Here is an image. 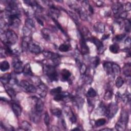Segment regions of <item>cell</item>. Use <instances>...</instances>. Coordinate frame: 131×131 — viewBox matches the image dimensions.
Listing matches in <instances>:
<instances>
[{"label": "cell", "mask_w": 131, "mask_h": 131, "mask_svg": "<svg viewBox=\"0 0 131 131\" xmlns=\"http://www.w3.org/2000/svg\"><path fill=\"white\" fill-rule=\"evenodd\" d=\"M42 33L44 38L47 41L50 40V34L49 30L46 28H44L42 30Z\"/></svg>", "instance_id": "cell-32"}, {"label": "cell", "mask_w": 131, "mask_h": 131, "mask_svg": "<svg viewBox=\"0 0 131 131\" xmlns=\"http://www.w3.org/2000/svg\"><path fill=\"white\" fill-rule=\"evenodd\" d=\"M70 46L66 44H61L59 48L58 49L61 52H67L69 50H70Z\"/></svg>", "instance_id": "cell-31"}, {"label": "cell", "mask_w": 131, "mask_h": 131, "mask_svg": "<svg viewBox=\"0 0 131 131\" xmlns=\"http://www.w3.org/2000/svg\"><path fill=\"white\" fill-rule=\"evenodd\" d=\"M25 26L27 27L28 28L30 29V30H32V29L35 28V23L32 19L28 18L26 20Z\"/></svg>", "instance_id": "cell-23"}, {"label": "cell", "mask_w": 131, "mask_h": 131, "mask_svg": "<svg viewBox=\"0 0 131 131\" xmlns=\"http://www.w3.org/2000/svg\"><path fill=\"white\" fill-rule=\"evenodd\" d=\"M73 130H80V129L79 128H73V129H72Z\"/></svg>", "instance_id": "cell-59"}, {"label": "cell", "mask_w": 131, "mask_h": 131, "mask_svg": "<svg viewBox=\"0 0 131 131\" xmlns=\"http://www.w3.org/2000/svg\"><path fill=\"white\" fill-rule=\"evenodd\" d=\"M67 114L69 115V119L70 121L73 123H75L77 121V118L72 111L71 110H69L68 111V113Z\"/></svg>", "instance_id": "cell-37"}, {"label": "cell", "mask_w": 131, "mask_h": 131, "mask_svg": "<svg viewBox=\"0 0 131 131\" xmlns=\"http://www.w3.org/2000/svg\"><path fill=\"white\" fill-rule=\"evenodd\" d=\"M113 96L112 92L110 90H107L104 95V99L106 100H109L112 99Z\"/></svg>", "instance_id": "cell-40"}, {"label": "cell", "mask_w": 131, "mask_h": 131, "mask_svg": "<svg viewBox=\"0 0 131 131\" xmlns=\"http://www.w3.org/2000/svg\"><path fill=\"white\" fill-rule=\"evenodd\" d=\"M127 124V122L121 119H119L116 123L115 125V128L117 130L124 131L126 128Z\"/></svg>", "instance_id": "cell-14"}, {"label": "cell", "mask_w": 131, "mask_h": 131, "mask_svg": "<svg viewBox=\"0 0 131 131\" xmlns=\"http://www.w3.org/2000/svg\"><path fill=\"white\" fill-rule=\"evenodd\" d=\"M87 95L89 97L93 98V97H95L96 96L97 93H96V92L95 91V90L93 88H90L87 92Z\"/></svg>", "instance_id": "cell-35"}, {"label": "cell", "mask_w": 131, "mask_h": 131, "mask_svg": "<svg viewBox=\"0 0 131 131\" xmlns=\"http://www.w3.org/2000/svg\"><path fill=\"white\" fill-rule=\"evenodd\" d=\"M19 16L20 15H11L6 16L8 19V24L14 27L18 28L21 23Z\"/></svg>", "instance_id": "cell-3"}, {"label": "cell", "mask_w": 131, "mask_h": 131, "mask_svg": "<svg viewBox=\"0 0 131 131\" xmlns=\"http://www.w3.org/2000/svg\"><path fill=\"white\" fill-rule=\"evenodd\" d=\"M93 28L97 33H102L105 31V25L101 22H96L93 26Z\"/></svg>", "instance_id": "cell-11"}, {"label": "cell", "mask_w": 131, "mask_h": 131, "mask_svg": "<svg viewBox=\"0 0 131 131\" xmlns=\"http://www.w3.org/2000/svg\"><path fill=\"white\" fill-rule=\"evenodd\" d=\"M70 94H69V93L67 92H61L55 95H54V99L55 101H60V100H63L64 99L68 96L69 95H70Z\"/></svg>", "instance_id": "cell-18"}, {"label": "cell", "mask_w": 131, "mask_h": 131, "mask_svg": "<svg viewBox=\"0 0 131 131\" xmlns=\"http://www.w3.org/2000/svg\"><path fill=\"white\" fill-rule=\"evenodd\" d=\"M62 79L64 81H67L71 77V73L67 69H63L61 71Z\"/></svg>", "instance_id": "cell-20"}, {"label": "cell", "mask_w": 131, "mask_h": 131, "mask_svg": "<svg viewBox=\"0 0 131 131\" xmlns=\"http://www.w3.org/2000/svg\"><path fill=\"white\" fill-rule=\"evenodd\" d=\"M124 80L121 77H118L116 80V86L118 88H120L124 84Z\"/></svg>", "instance_id": "cell-36"}, {"label": "cell", "mask_w": 131, "mask_h": 131, "mask_svg": "<svg viewBox=\"0 0 131 131\" xmlns=\"http://www.w3.org/2000/svg\"><path fill=\"white\" fill-rule=\"evenodd\" d=\"M36 20H37V22L40 24L41 25H42V26H44V23H43V21L41 19H40L39 18H36Z\"/></svg>", "instance_id": "cell-54"}, {"label": "cell", "mask_w": 131, "mask_h": 131, "mask_svg": "<svg viewBox=\"0 0 131 131\" xmlns=\"http://www.w3.org/2000/svg\"><path fill=\"white\" fill-rule=\"evenodd\" d=\"M21 129L24 130H32V126L27 121H23L21 124Z\"/></svg>", "instance_id": "cell-21"}, {"label": "cell", "mask_w": 131, "mask_h": 131, "mask_svg": "<svg viewBox=\"0 0 131 131\" xmlns=\"http://www.w3.org/2000/svg\"><path fill=\"white\" fill-rule=\"evenodd\" d=\"M130 43H131V40L130 37H127L124 41L125 44L127 46H129L130 45Z\"/></svg>", "instance_id": "cell-53"}, {"label": "cell", "mask_w": 131, "mask_h": 131, "mask_svg": "<svg viewBox=\"0 0 131 131\" xmlns=\"http://www.w3.org/2000/svg\"><path fill=\"white\" fill-rule=\"evenodd\" d=\"M103 65L104 69L107 74L109 75H112V63L110 62H106Z\"/></svg>", "instance_id": "cell-19"}, {"label": "cell", "mask_w": 131, "mask_h": 131, "mask_svg": "<svg viewBox=\"0 0 131 131\" xmlns=\"http://www.w3.org/2000/svg\"><path fill=\"white\" fill-rule=\"evenodd\" d=\"M109 37V34H104L102 37V40H105L106 39L108 38Z\"/></svg>", "instance_id": "cell-56"}, {"label": "cell", "mask_w": 131, "mask_h": 131, "mask_svg": "<svg viewBox=\"0 0 131 131\" xmlns=\"http://www.w3.org/2000/svg\"><path fill=\"white\" fill-rule=\"evenodd\" d=\"M28 50L31 52V53L36 54H40L42 52V49L40 46L32 42H30L29 44Z\"/></svg>", "instance_id": "cell-8"}, {"label": "cell", "mask_w": 131, "mask_h": 131, "mask_svg": "<svg viewBox=\"0 0 131 131\" xmlns=\"http://www.w3.org/2000/svg\"><path fill=\"white\" fill-rule=\"evenodd\" d=\"M76 61H78V66L80 68V71L81 74L82 75H85L87 71L86 66L84 63L81 62L78 59V60L76 59Z\"/></svg>", "instance_id": "cell-25"}, {"label": "cell", "mask_w": 131, "mask_h": 131, "mask_svg": "<svg viewBox=\"0 0 131 131\" xmlns=\"http://www.w3.org/2000/svg\"><path fill=\"white\" fill-rule=\"evenodd\" d=\"M113 129H111V128H103V129H101V130H108V131H111V130H112Z\"/></svg>", "instance_id": "cell-58"}, {"label": "cell", "mask_w": 131, "mask_h": 131, "mask_svg": "<svg viewBox=\"0 0 131 131\" xmlns=\"http://www.w3.org/2000/svg\"><path fill=\"white\" fill-rule=\"evenodd\" d=\"M11 80V75L10 73H6L1 77V81L4 85L8 84L10 82Z\"/></svg>", "instance_id": "cell-17"}, {"label": "cell", "mask_w": 131, "mask_h": 131, "mask_svg": "<svg viewBox=\"0 0 131 131\" xmlns=\"http://www.w3.org/2000/svg\"><path fill=\"white\" fill-rule=\"evenodd\" d=\"M90 41H91L95 45L96 47L97 48L98 51L99 52V53H101L102 52H103L102 50L103 49V45L101 41H100L98 39L93 37H91Z\"/></svg>", "instance_id": "cell-12"}, {"label": "cell", "mask_w": 131, "mask_h": 131, "mask_svg": "<svg viewBox=\"0 0 131 131\" xmlns=\"http://www.w3.org/2000/svg\"><path fill=\"white\" fill-rule=\"evenodd\" d=\"M37 112H32L30 114V119L35 123H38L41 120V116Z\"/></svg>", "instance_id": "cell-16"}, {"label": "cell", "mask_w": 131, "mask_h": 131, "mask_svg": "<svg viewBox=\"0 0 131 131\" xmlns=\"http://www.w3.org/2000/svg\"><path fill=\"white\" fill-rule=\"evenodd\" d=\"M23 72L25 75H28L30 76L33 75V73L31 70L30 64L29 63H27L24 66Z\"/></svg>", "instance_id": "cell-22"}, {"label": "cell", "mask_w": 131, "mask_h": 131, "mask_svg": "<svg viewBox=\"0 0 131 131\" xmlns=\"http://www.w3.org/2000/svg\"><path fill=\"white\" fill-rule=\"evenodd\" d=\"M61 124H62V126L64 127V128H67L66 123V122H65V121H64V119H63V120L61 121Z\"/></svg>", "instance_id": "cell-57"}, {"label": "cell", "mask_w": 131, "mask_h": 131, "mask_svg": "<svg viewBox=\"0 0 131 131\" xmlns=\"http://www.w3.org/2000/svg\"><path fill=\"white\" fill-rule=\"evenodd\" d=\"M52 20H53V21L55 22V24H56V26L57 27V28L61 31H62L63 33H65V32H64V30L63 29V28L61 27V26H60V25L59 24V23L55 19H54V18H52Z\"/></svg>", "instance_id": "cell-50"}, {"label": "cell", "mask_w": 131, "mask_h": 131, "mask_svg": "<svg viewBox=\"0 0 131 131\" xmlns=\"http://www.w3.org/2000/svg\"><path fill=\"white\" fill-rule=\"evenodd\" d=\"M13 112H14L15 114L18 116L19 117L22 114V108L21 106L17 103H13L11 106Z\"/></svg>", "instance_id": "cell-15"}, {"label": "cell", "mask_w": 131, "mask_h": 131, "mask_svg": "<svg viewBox=\"0 0 131 131\" xmlns=\"http://www.w3.org/2000/svg\"><path fill=\"white\" fill-rule=\"evenodd\" d=\"M50 116L49 115V114H48V113H46L45 114V116H44V122H45V124L47 125V126H48L50 124Z\"/></svg>", "instance_id": "cell-47"}, {"label": "cell", "mask_w": 131, "mask_h": 131, "mask_svg": "<svg viewBox=\"0 0 131 131\" xmlns=\"http://www.w3.org/2000/svg\"><path fill=\"white\" fill-rule=\"evenodd\" d=\"M61 91H62V88L60 87H58L54 89H52L50 91V94L52 95H55L57 94L61 93Z\"/></svg>", "instance_id": "cell-39"}, {"label": "cell", "mask_w": 131, "mask_h": 131, "mask_svg": "<svg viewBox=\"0 0 131 131\" xmlns=\"http://www.w3.org/2000/svg\"><path fill=\"white\" fill-rule=\"evenodd\" d=\"M44 71L46 75L52 81H56L58 80V74L53 66L46 65L44 68Z\"/></svg>", "instance_id": "cell-1"}, {"label": "cell", "mask_w": 131, "mask_h": 131, "mask_svg": "<svg viewBox=\"0 0 131 131\" xmlns=\"http://www.w3.org/2000/svg\"><path fill=\"white\" fill-rule=\"evenodd\" d=\"M123 74L126 76H130V65L129 63L126 64L123 68Z\"/></svg>", "instance_id": "cell-29"}, {"label": "cell", "mask_w": 131, "mask_h": 131, "mask_svg": "<svg viewBox=\"0 0 131 131\" xmlns=\"http://www.w3.org/2000/svg\"><path fill=\"white\" fill-rule=\"evenodd\" d=\"M51 130H55V131H57V130H59V128L55 126H52V127H51Z\"/></svg>", "instance_id": "cell-55"}, {"label": "cell", "mask_w": 131, "mask_h": 131, "mask_svg": "<svg viewBox=\"0 0 131 131\" xmlns=\"http://www.w3.org/2000/svg\"><path fill=\"white\" fill-rule=\"evenodd\" d=\"M10 68V64L9 62L6 61H3L1 62V64H0V69L2 72H5L8 70H9Z\"/></svg>", "instance_id": "cell-26"}, {"label": "cell", "mask_w": 131, "mask_h": 131, "mask_svg": "<svg viewBox=\"0 0 131 131\" xmlns=\"http://www.w3.org/2000/svg\"><path fill=\"white\" fill-rule=\"evenodd\" d=\"M125 11L127 12V11H130V9H131V5H130V3L129 2H127V3L125 4Z\"/></svg>", "instance_id": "cell-52"}, {"label": "cell", "mask_w": 131, "mask_h": 131, "mask_svg": "<svg viewBox=\"0 0 131 131\" xmlns=\"http://www.w3.org/2000/svg\"><path fill=\"white\" fill-rule=\"evenodd\" d=\"M80 46L83 54H87L89 53V48L86 43V40L82 37L80 39Z\"/></svg>", "instance_id": "cell-10"}, {"label": "cell", "mask_w": 131, "mask_h": 131, "mask_svg": "<svg viewBox=\"0 0 131 131\" xmlns=\"http://www.w3.org/2000/svg\"><path fill=\"white\" fill-rule=\"evenodd\" d=\"M118 110V107L115 102H111L107 107V116L109 118H112L117 113Z\"/></svg>", "instance_id": "cell-4"}, {"label": "cell", "mask_w": 131, "mask_h": 131, "mask_svg": "<svg viewBox=\"0 0 131 131\" xmlns=\"http://www.w3.org/2000/svg\"><path fill=\"white\" fill-rule=\"evenodd\" d=\"M120 119L126 122H128V114L127 112L125 111H122L121 113V116Z\"/></svg>", "instance_id": "cell-34"}, {"label": "cell", "mask_w": 131, "mask_h": 131, "mask_svg": "<svg viewBox=\"0 0 131 131\" xmlns=\"http://www.w3.org/2000/svg\"><path fill=\"white\" fill-rule=\"evenodd\" d=\"M51 113L53 115L57 116V117L60 116L62 114V112H61V110L58 108H56V109H54L53 110H52Z\"/></svg>", "instance_id": "cell-43"}, {"label": "cell", "mask_w": 131, "mask_h": 131, "mask_svg": "<svg viewBox=\"0 0 131 131\" xmlns=\"http://www.w3.org/2000/svg\"><path fill=\"white\" fill-rule=\"evenodd\" d=\"M91 62L92 66L93 68H95L98 66L100 63V59L97 56L93 57L91 60Z\"/></svg>", "instance_id": "cell-28"}, {"label": "cell", "mask_w": 131, "mask_h": 131, "mask_svg": "<svg viewBox=\"0 0 131 131\" xmlns=\"http://www.w3.org/2000/svg\"><path fill=\"white\" fill-rule=\"evenodd\" d=\"M118 18L122 19H125L127 16V12L126 11H122V12H121L120 14H119L118 15Z\"/></svg>", "instance_id": "cell-49"}, {"label": "cell", "mask_w": 131, "mask_h": 131, "mask_svg": "<svg viewBox=\"0 0 131 131\" xmlns=\"http://www.w3.org/2000/svg\"><path fill=\"white\" fill-rule=\"evenodd\" d=\"M12 63L16 73L20 74L21 73L23 72L24 67L23 65V62L18 58H15L13 59Z\"/></svg>", "instance_id": "cell-5"}, {"label": "cell", "mask_w": 131, "mask_h": 131, "mask_svg": "<svg viewBox=\"0 0 131 131\" xmlns=\"http://www.w3.org/2000/svg\"><path fill=\"white\" fill-rule=\"evenodd\" d=\"M43 55L46 57L51 59L55 64H58L59 63L60 56L58 54L50 51H44L43 52Z\"/></svg>", "instance_id": "cell-6"}, {"label": "cell", "mask_w": 131, "mask_h": 131, "mask_svg": "<svg viewBox=\"0 0 131 131\" xmlns=\"http://www.w3.org/2000/svg\"><path fill=\"white\" fill-rule=\"evenodd\" d=\"M48 88L47 86L42 82L37 85V89L36 92L39 95L42 97H45L47 94Z\"/></svg>", "instance_id": "cell-7"}, {"label": "cell", "mask_w": 131, "mask_h": 131, "mask_svg": "<svg viewBox=\"0 0 131 131\" xmlns=\"http://www.w3.org/2000/svg\"><path fill=\"white\" fill-rule=\"evenodd\" d=\"M6 92L8 94V95L11 97V98H14L16 97V93L15 90L14 89H12V88H8L6 90Z\"/></svg>", "instance_id": "cell-33"}, {"label": "cell", "mask_w": 131, "mask_h": 131, "mask_svg": "<svg viewBox=\"0 0 131 131\" xmlns=\"http://www.w3.org/2000/svg\"><path fill=\"white\" fill-rule=\"evenodd\" d=\"M125 30L126 32H129L130 31V22L129 20H125Z\"/></svg>", "instance_id": "cell-45"}, {"label": "cell", "mask_w": 131, "mask_h": 131, "mask_svg": "<svg viewBox=\"0 0 131 131\" xmlns=\"http://www.w3.org/2000/svg\"><path fill=\"white\" fill-rule=\"evenodd\" d=\"M125 36V34H121L117 35L114 38L115 41L116 42H120L123 40Z\"/></svg>", "instance_id": "cell-46"}, {"label": "cell", "mask_w": 131, "mask_h": 131, "mask_svg": "<svg viewBox=\"0 0 131 131\" xmlns=\"http://www.w3.org/2000/svg\"><path fill=\"white\" fill-rule=\"evenodd\" d=\"M123 6L120 3H115L112 5V9L114 14L116 15H118L123 11Z\"/></svg>", "instance_id": "cell-13"}, {"label": "cell", "mask_w": 131, "mask_h": 131, "mask_svg": "<svg viewBox=\"0 0 131 131\" xmlns=\"http://www.w3.org/2000/svg\"><path fill=\"white\" fill-rule=\"evenodd\" d=\"M23 32L24 36L30 37L32 31L30 29L28 28L27 27L25 26V27H24L23 29Z\"/></svg>", "instance_id": "cell-38"}, {"label": "cell", "mask_w": 131, "mask_h": 131, "mask_svg": "<svg viewBox=\"0 0 131 131\" xmlns=\"http://www.w3.org/2000/svg\"><path fill=\"white\" fill-rule=\"evenodd\" d=\"M106 123V120L104 118H100L99 119L97 120L95 122V124L96 126L97 127H99L103 125L104 124Z\"/></svg>", "instance_id": "cell-42"}, {"label": "cell", "mask_w": 131, "mask_h": 131, "mask_svg": "<svg viewBox=\"0 0 131 131\" xmlns=\"http://www.w3.org/2000/svg\"><path fill=\"white\" fill-rule=\"evenodd\" d=\"M5 33L6 41L5 44L12 45L15 44L17 42L18 40V37L15 31L12 30H7Z\"/></svg>", "instance_id": "cell-2"}, {"label": "cell", "mask_w": 131, "mask_h": 131, "mask_svg": "<svg viewBox=\"0 0 131 131\" xmlns=\"http://www.w3.org/2000/svg\"><path fill=\"white\" fill-rule=\"evenodd\" d=\"M35 99L33 98L35 101V111L38 113H41L43 110L44 107V104L43 101L37 97H34Z\"/></svg>", "instance_id": "cell-9"}, {"label": "cell", "mask_w": 131, "mask_h": 131, "mask_svg": "<svg viewBox=\"0 0 131 131\" xmlns=\"http://www.w3.org/2000/svg\"><path fill=\"white\" fill-rule=\"evenodd\" d=\"M69 15L71 17V18L75 21L76 23H79V20H78V18L77 16V15L75 13L72 12V11H69Z\"/></svg>", "instance_id": "cell-44"}, {"label": "cell", "mask_w": 131, "mask_h": 131, "mask_svg": "<svg viewBox=\"0 0 131 131\" xmlns=\"http://www.w3.org/2000/svg\"><path fill=\"white\" fill-rule=\"evenodd\" d=\"M109 50L113 53L117 54L119 52V46L117 44H112L109 47Z\"/></svg>", "instance_id": "cell-27"}, {"label": "cell", "mask_w": 131, "mask_h": 131, "mask_svg": "<svg viewBox=\"0 0 131 131\" xmlns=\"http://www.w3.org/2000/svg\"><path fill=\"white\" fill-rule=\"evenodd\" d=\"M73 101L75 103V104L78 107H82L83 104L84 103V100L83 98L80 97H77L75 98H73Z\"/></svg>", "instance_id": "cell-30"}, {"label": "cell", "mask_w": 131, "mask_h": 131, "mask_svg": "<svg viewBox=\"0 0 131 131\" xmlns=\"http://www.w3.org/2000/svg\"><path fill=\"white\" fill-rule=\"evenodd\" d=\"M84 82L87 84H89L92 82V78L89 75H85L84 78Z\"/></svg>", "instance_id": "cell-48"}, {"label": "cell", "mask_w": 131, "mask_h": 131, "mask_svg": "<svg viewBox=\"0 0 131 131\" xmlns=\"http://www.w3.org/2000/svg\"><path fill=\"white\" fill-rule=\"evenodd\" d=\"M130 94L128 93V94L127 93H124L123 95L121 96V100L124 103H126L129 102L130 101Z\"/></svg>", "instance_id": "cell-41"}, {"label": "cell", "mask_w": 131, "mask_h": 131, "mask_svg": "<svg viewBox=\"0 0 131 131\" xmlns=\"http://www.w3.org/2000/svg\"><path fill=\"white\" fill-rule=\"evenodd\" d=\"M121 96L122 95L120 94V92H117L116 95V101H119L120 100H121Z\"/></svg>", "instance_id": "cell-51"}, {"label": "cell", "mask_w": 131, "mask_h": 131, "mask_svg": "<svg viewBox=\"0 0 131 131\" xmlns=\"http://www.w3.org/2000/svg\"><path fill=\"white\" fill-rule=\"evenodd\" d=\"M120 68L118 64L112 63V73L114 76L119 75L120 73Z\"/></svg>", "instance_id": "cell-24"}]
</instances>
